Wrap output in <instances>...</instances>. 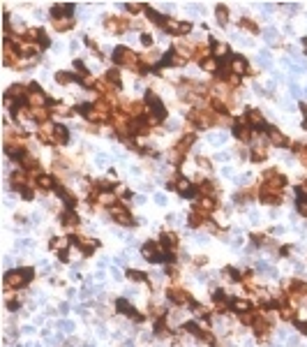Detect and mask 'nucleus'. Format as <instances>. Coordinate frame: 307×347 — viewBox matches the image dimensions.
Returning a JSON list of instances; mask_svg holds the SVG:
<instances>
[{"label": "nucleus", "instance_id": "f257e3e1", "mask_svg": "<svg viewBox=\"0 0 307 347\" xmlns=\"http://www.w3.org/2000/svg\"><path fill=\"white\" fill-rule=\"evenodd\" d=\"M32 278H35V269H32V266H21V269L7 271V276H5V287L21 289V287H26Z\"/></svg>", "mask_w": 307, "mask_h": 347}, {"label": "nucleus", "instance_id": "f03ea898", "mask_svg": "<svg viewBox=\"0 0 307 347\" xmlns=\"http://www.w3.org/2000/svg\"><path fill=\"white\" fill-rule=\"evenodd\" d=\"M145 109H148V116H150L153 123H160V121L166 118V106H164L162 97L157 95L155 90H148V93H145Z\"/></svg>", "mask_w": 307, "mask_h": 347}, {"label": "nucleus", "instance_id": "7ed1b4c3", "mask_svg": "<svg viewBox=\"0 0 307 347\" xmlns=\"http://www.w3.org/2000/svg\"><path fill=\"white\" fill-rule=\"evenodd\" d=\"M109 215H111L118 225H125V227H132V225H134L132 213H129V208H127L125 204H113V206L109 208Z\"/></svg>", "mask_w": 307, "mask_h": 347}, {"label": "nucleus", "instance_id": "20e7f679", "mask_svg": "<svg viewBox=\"0 0 307 347\" xmlns=\"http://www.w3.org/2000/svg\"><path fill=\"white\" fill-rule=\"evenodd\" d=\"M132 23L125 19V17H104V28L111 33V35H123Z\"/></svg>", "mask_w": 307, "mask_h": 347}, {"label": "nucleus", "instance_id": "39448f33", "mask_svg": "<svg viewBox=\"0 0 307 347\" xmlns=\"http://www.w3.org/2000/svg\"><path fill=\"white\" fill-rule=\"evenodd\" d=\"M166 299L171 301V303H176V306H192L194 303L192 296H190V292H185V289H180V287L166 289Z\"/></svg>", "mask_w": 307, "mask_h": 347}, {"label": "nucleus", "instance_id": "423d86ee", "mask_svg": "<svg viewBox=\"0 0 307 347\" xmlns=\"http://www.w3.org/2000/svg\"><path fill=\"white\" fill-rule=\"evenodd\" d=\"M231 135L236 137L238 141H250L252 137H254V130L247 125V121L242 118V121H236L233 125H231Z\"/></svg>", "mask_w": 307, "mask_h": 347}, {"label": "nucleus", "instance_id": "0eeeda50", "mask_svg": "<svg viewBox=\"0 0 307 347\" xmlns=\"http://www.w3.org/2000/svg\"><path fill=\"white\" fill-rule=\"evenodd\" d=\"M229 68H231V74H236V77H245V74H252L250 65H247V60L242 56H229Z\"/></svg>", "mask_w": 307, "mask_h": 347}, {"label": "nucleus", "instance_id": "6e6552de", "mask_svg": "<svg viewBox=\"0 0 307 347\" xmlns=\"http://www.w3.org/2000/svg\"><path fill=\"white\" fill-rule=\"evenodd\" d=\"M115 310L120 312V315H125V317H132V319H136V322H144V315H139L136 312V308L132 306V303H127V299H118L115 301Z\"/></svg>", "mask_w": 307, "mask_h": 347}, {"label": "nucleus", "instance_id": "1a4fd4ad", "mask_svg": "<svg viewBox=\"0 0 307 347\" xmlns=\"http://www.w3.org/2000/svg\"><path fill=\"white\" fill-rule=\"evenodd\" d=\"M194 211L201 213V215H208V213L217 211V202H215V197H199V199L194 202Z\"/></svg>", "mask_w": 307, "mask_h": 347}, {"label": "nucleus", "instance_id": "9d476101", "mask_svg": "<svg viewBox=\"0 0 307 347\" xmlns=\"http://www.w3.org/2000/svg\"><path fill=\"white\" fill-rule=\"evenodd\" d=\"M164 30H166L169 35H185V33H190V30H192V26H190L187 21L169 19L166 21V26H164Z\"/></svg>", "mask_w": 307, "mask_h": 347}, {"label": "nucleus", "instance_id": "9b49d317", "mask_svg": "<svg viewBox=\"0 0 307 347\" xmlns=\"http://www.w3.org/2000/svg\"><path fill=\"white\" fill-rule=\"evenodd\" d=\"M160 245H162L164 252H176V248H178V236H176L173 231H164L162 236H160Z\"/></svg>", "mask_w": 307, "mask_h": 347}, {"label": "nucleus", "instance_id": "f8f14e48", "mask_svg": "<svg viewBox=\"0 0 307 347\" xmlns=\"http://www.w3.org/2000/svg\"><path fill=\"white\" fill-rule=\"evenodd\" d=\"M268 139L273 146H277V148H287V146H291V141H289L287 135H282L277 127H270L268 130Z\"/></svg>", "mask_w": 307, "mask_h": 347}, {"label": "nucleus", "instance_id": "ddd939ff", "mask_svg": "<svg viewBox=\"0 0 307 347\" xmlns=\"http://www.w3.org/2000/svg\"><path fill=\"white\" fill-rule=\"evenodd\" d=\"M53 141H56L58 146H67L69 141V130L63 123H56L53 125Z\"/></svg>", "mask_w": 307, "mask_h": 347}, {"label": "nucleus", "instance_id": "4468645a", "mask_svg": "<svg viewBox=\"0 0 307 347\" xmlns=\"http://www.w3.org/2000/svg\"><path fill=\"white\" fill-rule=\"evenodd\" d=\"M72 241H74L79 248H81V252H83V255H93V250L99 245L95 239H86V236H77V239H72Z\"/></svg>", "mask_w": 307, "mask_h": 347}, {"label": "nucleus", "instance_id": "2eb2a0df", "mask_svg": "<svg viewBox=\"0 0 307 347\" xmlns=\"http://www.w3.org/2000/svg\"><path fill=\"white\" fill-rule=\"evenodd\" d=\"M35 185H37L39 190H44V192H48V190H56L58 181L53 178V176H48V174H39L37 181H35Z\"/></svg>", "mask_w": 307, "mask_h": 347}, {"label": "nucleus", "instance_id": "dca6fc26", "mask_svg": "<svg viewBox=\"0 0 307 347\" xmlns=\"http://www.w3.org/2000/svg\"><path fill=\"white\" fill-rule=\"evenodd\" d=\"M104 81H106V84H111L115 90H123V79H120V72H118L115 68L106 72V74H104Z\"/></svg>", "mask_w": 307, "mask_h": 347}, {"label": "nucleus", "instance_id": "f3484780", "mask_svg": "<svg viewBox=\"0 0 307 347\" xmlns=\"http://www.w3.org/2000/svg\"><path fill=\"white\" fill-rule=\"evenodd\" d=\"M145 17H148V19L153 21L155 26H160V28H164V26H166V17H164V14H160V12H155L153 7H150V5H148V7H145Z\"/></svg>", "mask_w": 307, "mask_h": 347}, {"label": "nucleus", "instance_id": "a211bd4d", "mask_svg": "<svg viewBox=\"0 0 307 347\" xmlns=\"http://www.w3.org/2000/svg\"><path fill=\"white\" fill-rule=\"evenodd\" d=\"M266 157H268V148H266V146H259V144L252 146V153H250L252 162H263Z\"/></svg>", "mask_w": 307, "mask_h": 347}, {"label": "nucleus", "instance_id": "6ab92c4d", "mask_svg": "<svg viewBox=\"0 0 307 347\" xmlns=\"http://www.w3.org/2000/svg\"><path fill=\"white\" fill-rule=\"evenodd\" d=\"M199 65H201V69H206V72H215V74H217V69H220V60H217V58H212V56H208V58H203V60H199Z\"/></svg>", "mask_w": 307, "mask_h": 347}, {"label": "nucleus", "instance_id": "aec40b11", "mask_svg": "<svg viewBox=\"0 0 307 347\" xmlns=\"http://www.w3.org/2000/svg\"><path fill=\"white\" fill-rule=\"evenodd\" d=\"M60 222L65 225V227H77L79 225V215L74 211H65V213H60Z\"/></svg>", "mask_w": 307, "mask_h": 347}, {"label": "nucleus", "instance_id": "412c9836", "mask_svg": "<svg viewBox=\"0 0 307 347\" xmlns=\"http://www.w3.org/2000/svg\"><path fill=\"white\" fill-rule=\"evenodd\" d=\"M56 81L58 84H63V86H67V84H74V81H77V74H74V72L60 69V72H56Z\"/></svg>", "mask_w": 307, "mask_h": 347}, {"label": "nucleus", "instance_id": "4be33fe9", "mask_svg": "<svg viewBox=\"0 0 307 347\" xmlns=\"http://www.w3.org/2000/svg\"><path fill=\"white\" fill-rule=\"evenodd\" d=\"M215 17H217V23H220V26H226V23H229V7H226V5H217V7H215Z\"/></svg>", "mask_w": 307, "mask_h": 347}, {"label": "nucleus", "instance_id": "5701e85b", "mask_svg": "<svg viewBox=\"0 0 307 347\" xmlns=\"http://www.w3.org/2000/svg\"><path fill=\"white\" fill-rule=\"evenodd\" d=\"M51 23H53V28H56L58 33H65V30L74 28V19H53Z\"/></svg>", "mask_w": 307, "mask_h": 347}, {"label": "nucleus", "instance_id": "b1692460", "mask_svg": "<svg viewBox=\"0 0 307 347\" xmlns=\"http://www.w3.org/2000/svg\"><path fill=\"white\" fill-rule=\"evenodd\" d=\"M51 248H53V250H58V252H67L69 239H67V236H58V239H53V241H51Z\"/></svg>", "mask_w": 307, "mask_h": 347}, {"label": "nucleus", "instance_id": "393cba45", "mask_svg": "<svg viewBox=\"0 0 307 347\" xmlns=\"http://www.w3.org/2000/svg\"><path fill=\"white\" fill-rule=\"evenodd\" d=\"M238 26H240V28H245V30H250L252 35H259V26H257V23H254L250 17H242V19L238 21Z\"/></svg>", "mask_w": 307, "mask_h": 347}, {"label": "nucleus", "instance_id": "a878e982", "mask_svg": "<svg viewBox=\"0 0 307 347\" xmlns=\"http://www.w3.org/2000/svg\"><path fill=\"white\" fill-rule=\"evenodd\" d=\"M231 308H233L240 315V312H250L252 303H247V301H242V299H233V301H231Z\"/></svg>", "mask_w": 307, "mask_h": 347}, {"label": "nucleus", "instance_id": "bb28decb", "mask_svg": "<svg viewBox=\"0 0 307 347\" xmlns=\"http://www.w3.org/2000/svg\"><path fill=\"white\" fill-rule=\"evenodd\" d=\"M296 211L303 215V218H307V190L300 197H298V202H296Z\"/></svg>", "mask_w": 307, "mask_h": 347}, {"label": "nucleus", "instance_id": "cd10ccee", "mask_svg": "<svg viewBox=\"0 0 307 347\" xmlns=\"http://www.w3.org/2000/svg\"><path fill=\"white\" fill-rule=\"evenodd\" d=\"M125 276L129 280H134V282H144V280H145V273H144V271H139V269H127Z\"/></svg>", "mask_w": 307, "mask_h": 347}, {"label": "nucleus", "instance_id": "c85d7f7f", "mask_svg": "<svg viewBox=\"0 0 307 347\" xmlns=\"http://www.w3.org/2000/svg\"><path fill=\"white\" fill-rule=\"evenodd\" d=\"M127 12H132V14H141V12H145V7L148 5H141V2H127V5H123Z\"/></svg>", "mask_w": 307, "mask_h": 347}, {"label": "nucleus", "instance_id": "c756f323", "mask_svg": "<svg viewBox=\"0 0 307 347\" xmlns=\"http://www.w3.org/2000/svg\"><path fill=\"white\" fill-rule=\"evenodd\" d=\"M224 273H229V278L236 280V282H238V280H242V273H240L236 266H226V269H224Z\"/></svg>", "mask_w": 307, "mask_h": 347}, {"label": "nucleus", "instance_id": "7c9ffc66", "mask_svg": "<svg viewBox=\"0 0 307 347\" xmlns=\"http://www.w3.org/2000/svg\"><path fill=\"white\" fill-rule=\"evenodd\" d=\"M263 37H266V42H270V44H275V42H277V30L275 28H268L266 30V33H263Z\"/></svg>", "mask_w": 307, "mask_h": 347}, {"label": "nucleus", "instance_id": "2f4dec72", "mask_svg": "<svg viewBox=\"0 0 307 347\" xmlns=\"http://www.w3.org/2000/svg\"><path fill=\"white\" fill-rule=\"evenodd\" d=\"M298 160H300L303 167H307V146H303V148L298 151Z\"/></svg>", "mask_w": 307, "mask_h": 347}, {"label": "nucleus", "instance_id": "473e14b6", "mask_svg": "<svg viewBox=\"0 0 307 347\" xmlns=\"http://www.w3.org/2000/svg\"><path fill=\"white\" fill-rule=\"evenodd\" d=\"M141 44L144 47H153V35L150 33H141Z\"/></svg>", "mask_w": 307, "mask_h": 347}, {"label": "nucleus", "instance_id": "72a5a7b5", "mask_svg": "<svg viewBox=\"0 0 307 347\" xmlns=\"http://www.w3.org/2000/svg\"><path fill=\"white\" fill-rule=\"evenodd\" d=\"M53 111H56L58 116H69V114H72V111H69V106H65V104H58Z\"/></svg>", "mask_w": 307, "mask_h": 347}, {"label": "nucleus", "instance_id": "f704fd0d", "mask_svg": "<svg viewBox=\"0 0 307 347\" xmlns=\"http://www.w3.org/2000/svg\"><path fill=\"white\" fill-rule=\"evenodd\" d=\"M21 197H23V199H32V197H35V192H32L30 188H23V190H21Z\"/></svg>", "mask_w": 307, "mask_h": 347}, {"label": "nucleus", "instance_id": "c9c22d12", "mask_svg": "<svg viewBox=\"0 0 307 347\" xmlns=\"http://www.w3.org/2000/svg\"><path fill=\"white\" fill-rule=\"evenodd\" d=\"M293 324H296V327L300 329V331H303V333L307 336V322H293Z\"/></svg>", "mask_w": 307, "mask_h": 347}, {"label": "nucleus", "instance_id": "e433bc0d", "mask_svg": "<svg viewBox=\"0 0 307 347\" xmlns=\"http://www.w3.org/2000/svg\"><path fill=\"white\" fill-rule=\"evenodd\" d=\"M155 202L160 204V206H164V204H166V197H164V194H155Z\"/></svg>", "mask_w": 307, "mask_h": 347}, {"label": "nucleus", "instance_id": "4c0bfd02", "mask_svg": "<svg viewBox=\"0 0 307 347\" xmlns=\"http://www.w3.org/2000/svg\"><path fill=\"white\" fill-rule=\"evenodd\" d=\"M300 90H303V88L293 84V86H291V95H293V97H298V95H300Z\"/></svg>", "mask_w": 307, "mask_h": 347}, {"label": "nucleus", "instance_id": "58836bf2", "mask_svg": "<svg viewBox=\"0 0 307 347\" xmlns=\"http://www.w3.org/2000/svg\"><path fill=\"white\" fill-rule=\"evenodd\" d=\"M303 114H305V121H303V127L307 130V106H303Z\"/></svg>", "mask_w": 307, "mask_h": 347}, {"label": "nucleus", "instance_id": "ea45409f", "mask_svg": "<svg viewBox=\"0 0 307 347\" xmlns=\"http://www.w3.org/2000/svg\"><path fill=\"white\" fill-rule=\"evenodd\" d=\"M305 95H307V88H305Z\"/></svg>", "mask_w": 307, "mask_h": 347}]
</instances>
